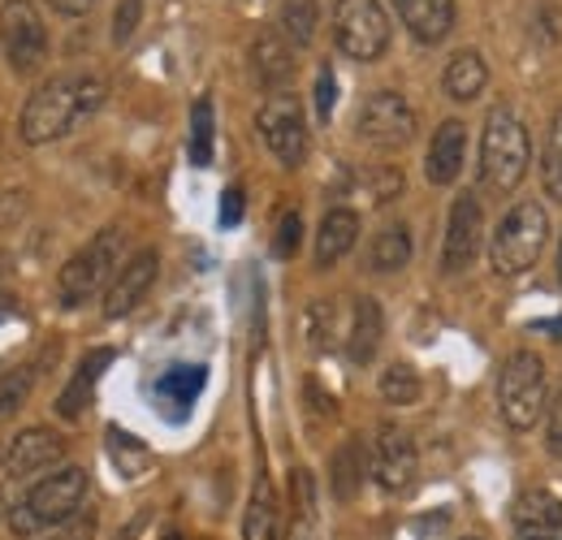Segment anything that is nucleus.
Instances as JSON below:
<instances>
[{"label": "nucleus", "mask_w": 562, "mask_h": 540, "mask_svg": "<svg viewBox=\"0 0 562 540\" xmlns=\"http://www.w3.org/2000/svg\"><path fill=\"white\" fill-rule=\"evenodd\" d=\"M355 238H359V216H355L351 207L325 212L321 234H316V265H321V269H334V265L355 247Z\"/></svg>", "instance_id": "obj_20"}, {"label": "nucleus", "mask_w": 562, "mask_h": 540, "mask_svg": "<svg viewBox=\"0 0 562 540\" xmlns=\"http://www.w3.org/2000/svg\"><path fill=\"white\" fill-rule=\"evenodd\" d=\"M541 182H546V195L554 203H562V109L550 122V135H546V151H541Z\"/></svg>", "instance_id": "obj_31"}, {"label": "nucleus", "mask_w": 562, "mask_h": 540, "mask_svg": "<svg viewBox=\"0 0 562 540\" xmlns=\"http://www.w3.org/2000/svg\"><path fill=\"white\" fill-rule=\"evenodd\" d=\"M355 131L363 143L372 147H407L416 138V109L398 95V91H372L363 104H359V117H355Z\"/></svg>", "instance_id": "obj_9"}, {"label": "nucleus", "mask_w": 562, "mask_h": 540, "mask_svg": "<svg viewBox=\"0 0 562 540\" xmlns=\"http://www.w3.org/2000/svg\"><path fill=\"white\" fill-rule=\"evenodd\" d=\"M515 540H562V502L546 488H528L510 506Z\"/></svg>", "instance_id": "obj_16"}, {"label": "nucleus", "mask_w": 562, "mask_h": 540, "mask_svg": "<svg viewBox=\"0 0 562 540\" xmlns=\"http://www.w3.org/2000/svg\"><path fill=\"white\" fill-rule=\"evenodd\" d=\"M424 394V381L416 376V368L412 363H390L385 372H381V398L394 406H412L420 403Z\"/></svg>", "instance_id": "obj_28"}, {"label": "nucleus", "mask_w": 562, "mask_h": 540, "mask_svg": "<svg viewBox=\"0 0 562 540\" xmlns=\"http://www.w3.org/2000/svg\"><path fill=\"white\" fill-rule=\"evenodd\" d=\"M61 459H66V441H61L57 432H48V428H26V432L13 437L0 475H4L9 484H18V480H31L35 472H48V468L61 463Z\"/></svg>", "instance_id": "obj_13"}, {"label": "nucleus", "mask_w": 562, "mask_h": 540, "mask_svg": "<svg viewBox=\"0 0 562 540\" xmlns=\"http://www.w3.org/2000/svg\"><path fill=\"white\" fill-rule=\"evenodd\" d=\"M109 363H113V350H91V355L78 363L74 381L61 390V398H57V415H61V419H78V415L87 410L91 394H95V381L104 376Z\"/></svg>", "instance_id": "obj_21"}, {"label": "nucleus", "mask_w": 562, "mask_h": 540, "mask_svg": "<svg viewBox=\"0 0 562 540\" xmlns=\"http://www.w3.org/2000/svg\"><path fill=\"white\" fill-rule=\"evenodd\" d=\"M334 325H338V312H334V303H312L307 307V341H312V350H329L334 346Z\"/></svg>", "instance_id": "obj_34"}, {"label": "nucleus", "mask_w": 562, "mask_h": 540, "mask_svg": "<svg viewBox=\"0 0 562 540\" xmlns=\"http://www.w3.org/2000/svg\"><path fill=\"white\" fill-rule=\"evenodd\" d=\"M4 484H9V480L0 475V515H4Z\"/></svg>", "instance_id": "obj_43"}, {"label": "nucleus", "mask_w": 562, "mask_h": 540, "mask_svg": "<svg viewBox=\"0 0 562 540\" xmlns=\"http://www.w3.org/2000/svg\"><path fill=\"white\" fill-rule=\"evenodd\" d=\"M243 540H281V510L273 497V484L260 475L256 493L247 502V519H243Z\"/></svg>", "instance_id": "obj_24"}, {"label": "nucleus", "mask_w": 562, "mask_h": 540, "mask_svg": "<svg viewBox=\"0 0 562 540\" xmlns=\"http://www.w3.org/2000/svg\"><path fill=\"white\" fill-rule=\"evenodd\" d=\"M381 334H385V316L372 299H359L355 303V316H351V338H347V355L351 363H372L376 350H381Z\"/></svg>", "instance_id": "obj_23"}, {"label": "nucleus", "mask_w": 562, "mask_h": 540, "mask_svg": "<svg viewBox=\"0 0 562 540\" xmlns=\"http://www.w3.org/2000/svg\"><path fill=\"white\" fill-rule=\"evenodd\" d=\"M156 272H160V256H156L151 247L135 251V256H131L122 269L113 272V281H109V294H104V316H109V320L131 316L143 299H147V290H151Z\"/></svg>", "instance_id": "obj_12"}, {"label": "nucleus", "mask_w": 562, "mask_h": 540, "mask_svg": "<svg viewBox=\"0 0 562 540\" xmlns=\"http://www.w3.org/2000/svg\"><path fill=\"white\" fill-rule=\"evenodd\" d=\"M256 126H260L269 151L278 156L285 169H299L303 165V156H307V126H303V113H299V104L290 95H273L260 109Z\"/></svg>", "instance_id": "obj_10"}, {"label": "nucleus", "mask_w": 562, "mask_h": 540, "mask_svg": "<svg viewBox=\"0 0 562 540\" xmlns=\"http://www.w3.org/2000/svg\"><path fill=\"white\" fill-rule=\"evenodd\" d=\"M48 4H53L57 13H66V18H82V13H87L95 0H48Z\"/></svg>", "instance_id": "obj_41"}, {"label": "nucleus", "mask_w": 562, "mask_h": 540, "mask_svg": "<svg viewBox=\"0 0 562 540\" xmlns=\"http://www.w3.org/2000/svg\"><path fill=\"white\" fill-rule=\"evenodd\" d=\"M407 260H412V234H407V225H385L372 238V247H368V265L376 272H398Z\"/></svg>", "instance_id": "obj_26"}, {"label": "nucleus", "mask_w": 562, "mask_h": 540, "mask_svg": "<svg viewBox=\"0 0 562 540\" xmlns=\"http://www.w3.org/2000/svg\"><path fill=\"white\" fill-rule=\"evenodd\" d=\"M363 484V446L347 441L338 454H334V497L338 502H351Z\"/></svg>", "instance_id": "obj_29"}, {"label": "nucleus", "mask_w": 562, "mask_h": 540, "mask_svg": "<svg viewBox=\"0 0 562 540\" xmlns=\"http://www.w3.org/2000/svg\"><path fill=\"white\" fill-rule=\"evenodd\" d=\"M546 406V363L532 350H515L497 376V410L515 432H528Z\"/></svg>", "instance_id": "obj_5"}, {"label": "nucleus", "mask_w": 562, "mask_h": 540, "mask_svg": "<svg viewBox=\"0 0 562 540\" xmlns=\"http://www.w3.org/2000/svg\"><path fill=\"white\" fill-rule=\"evenodd\" d=\"M546 441H550V450L562 459V385L559 394H554V403H550V424H546Z\"/></svg>", "instance_id": "obj_40"}, {"label": "nucleus", "mask_w": 562, "mask_h": 540, "mask_svg": "<svg viewBox=\"0 0 562 540\" xmlns=\"http://www.w3.org/2000/svg\"><path fill=\"white\" fill-rule=\"evenodd\" d=\"M165 540H182V537H178V532H169V537H165Z\"/></svg>", "instance_id": "obj_45"}, {"label": "nucleus", "mask_w": 562, "mask_h": 540, "mask_svg": "<svg viewBox=\"0 0 562 540\" xmlns=\"http://www.w3.org/2000/svg\"><path fill=\"white\" fill-rule=\"evenodd\" d=\"M307 394L316 398V410H325V415H334V410H338V406H334V398H329V394H321V390H316V381L307 385Z\"/></svg>", "instance_id": "obj_42"}, {"label": "nucleus", "mask_w": 562, "mask_h": 540, "mask_svg": "<svg viewBox=\"0 0 562 540\" xmlns=\"http://www.w3.org/2000/svg\"><path fill=\"white\" fill-rule=\"evenodd\" d=\"M481 229H485V212L476 195H459L450 207V225H446V247H441V269L463 272L476 251H481Z\"/></svg>", "instance_id": "obj_11"}, {"label": "nucleus", "mask_w": 562, "mask_h": 540, "mask_svg": "<svg viewBox=\"0 0 562 540\" xmlns=\"http://www.w3.org/2000/svg\"><path fill=\"white\" fill-rule=\"evenodd\" d=\"M104 104V82L95 74H66L44 82L40 91H31V100L22 104L18 117V135L31 147H44L53 138L70 135L82 117H91Z\"/></svg>", "instance_id": "obj_1"}, {"label": "nucleus", "mask_w": 562, "mask_h": 540, "mask_svg": "<svg viewBox=\"0 0 562 540\" xmlns=\"http://www.w3.org/2000/svg\"><path fill=\"white\" fill-rule=\"evenodd\" d=\"M0 53L13 74H35L48 57V31L40 22V9L31 0H4L0 4Z\"/></svg>", "instance_id": "obj_8"}, {"label": "nucleus", "mask_w": 562, "mask_h": 540, "mask_svg": "<svg viewBox=\"0 0 562 540\" xmlns=\"http://www.w3.org/2000/svg\"><path fill=\"white\" fill-rule=\"evenodd\" d=\"M117 256H122V229L109 225V229H100L82 251H74L70 260L61 265V277H57V294H61V303H66V307L87 303V299L113 277Z\"/></svg>", "instance_id": "obj_6"}, {"label": "nucleus", "mask_w": 562, "mask_h": 540, "mask_svg": "<svg viewBox=\"0 0 562 540\" xmlns=\"http://www.w3.org/2000/svg\"><path fill=\"white\" fill-rule=\"evenodd\" d=\"M334 40L351 61H381L390 48V18L376 0H338Z\"/></svg>", "instance_id": "obj_7"}, {"label": "nucleus", "mask_w": 562, "mask_h": 540, "mask_svg": "<svg viewBox=\"0 0 562 540\" xmlns=\"http://www.w3.org/2000/svg\"><path fill=\"white\" fill-rule=\"evenodd\" d=\"M104 446H109V459H113V468H117V475L122 480H139V475H147V468H151V450L143 446L135 432H126V428H109L104 432Z\"/></svg>", "instance_id": "obj_25"}, {"label": "nucleus", "mask_w": 562, "mask_h": 540, "mask_svg": "<svg viewBox=\"0 0 562 540\" xmlns=\"http://www.w3.org/2000/svg\"><path fill=\"white\" fill-rule=\"evenodd\" d=\"M299 238H303V221H299V212H285L278 225V238H273V251L281 260H290L299 251Z\"/></svg>", "instance_id": "obj_36"}, {"label": "nucleus", "mask_w": 562, "mask_h": 540, "mask_svg": "<svg viewBox=\"0 0 562 540\" xmlns=\"http://www.w3.org/2000/svg\"><path fill=\"white\" fill-rule=\"evenodd\" d=\"M463 151H468V131H463V122H454V117L441 122L432 143H428V165H424L428 182H432V187H450V182L463 173Z\"/></svg>", "instance_id": "obj_17"}, {"label": "nucleus", "mask_w": 562, "mask_h": 540, "mask_svg": "<svg viewBox=\"0 0 562 540\" xmlns=\"http://www.w3.org/2000/svg\"><path fill=\"white\" fill-rule=\"evenodd\" d=\"M31 385H35V372L31 368H13V372L0 376V419H9L18 406L26 403Z\"/></svg>", "instance_id": "obj_33"}, {"label": "nucleus", "mask_w": 562, "mask_h": 540, "mask_svg": "<svg viewBox=\"0 0 562 540\" xmlns=\"http://www.w3.org/2000/svg\"><path fill=\"white\" fill-rule=\"evenodd\" d=\"M238 221H243V187H229V191L221 195V225L234 229Z\"/></svg>", "instance_id": "obj_39"}, {"label": "nucleus", "mask_w": 562, "mask_h": 540, "mask_svg": "<svg viewBox=\"0 0 562 540\" xmlns=\"http://www.w3.org/2000/svg\"><path fill=\"white\" fill-rule=\"evenodd\" d=\"M355 187L368 195V203H390L403 195V173L398 169H390V165H381V169H368V173H359L355 178Z\"/></svg>", "instance_id": "obj_32"}, {"label": "nucleus", "mask_w": 562, "mask_h": 540, "mask_svg": "<svg viewBox=\"0 0 562 540\" xmlns=\"http://www.w3.org/2000/svg\"><path fill=\"white\" fill-rule=\"evenodd\" d=\"M44 540H95V515L91 510H78L66 524H57Z\"/></svg>", "instance_id": "obj_35"}, {"label": "nucleus", "mask_w": 562, "mask_h": 540, "mask_svg": "<svg viewBox=\"0 0 562 540\" xmlns=\"http://www.w3.org/2000/svg\"><path fill=\"white\" fill-rule=\"evenodd\" d=\"M485 82H490V66H485V57H481L476 48L454 53V57H450V66H446V74H441L446 95H450V100H459V104L476 100V95L485 91Z\"/></svg>", "instance_id": "obj_22"}, {"label": "nucleus", "mask_w": 562, "mask_h": 540, "mask_svg": "<svg viewBox=\"0 0 562 540\" xmlns=\"http://www.w3.org/2000/svg\"><path fill=\"white\" fill-rule=\"evenodd\" d=\"M532 147H528V131L510 109H490L485 131H481V182L493 195H510L524 173H528Z\"/></svg>", "instance_id": "obj_2"}, {"label": "nucleus", "mask_w": 562, "mask_h": 540, "mask_svg": "<svg viewBox=\"0 0 562 540\" xmlns=\"http://www.w3.org/2000/svg\"><path fill=\"white\" fill-rule=\"evenodd\" d=\"M82 497H87V472H82V468H61V472L44 475V480L13 506L9 528H13V537H22V540L40 537V532H48V528L66 524L70 515H78Z\"/></svg>", "instance_id": "obj_3"}, {"label": "nucleus", "mask_w": 562, "mask_h": 540, "mask_svg": "<svg viewBox=\"0 0 562 540\" xmlns=\"http://www.w3.org/2000/svg\"><path fill=\"white\" fill-rule=\"evenodd\" d=\"M559 277H562V247H559Z\"/></svg>", "instance_id": "obj_44"}, {"label": "nucleus", "mask_w": 562, "mask_h": 540, "mask_svg": "<svg viewBox=\"0 0 562 540\" xmlns=\"http://www.w3.org/2000/svg\"><path fill=\"white\" fill-rule=\"evenodd\" d=\"M212 143H216V117H212V100L200 95L191 109V165H212Z\"/></svg>", "instance_id": "obj_30"}, {"label": "nucleus", "mask_w": 562, "mask_h": 540, "mask_svg": "<svg viewBox=\"0 0 562 540\" xmlns=\"http://www.w3.org/2000/svg\"><path fill=\"white\" fill-rule=\"evenodd\" d=\"M334 104H338V78L329 66H321V74H316V113H321V122L334 117Z\"/></svg>", "instance_id": "obj_37"}, {"label": "nucleus", "mask_w": 562, "mask_h": 540, "mask_svg": "<svg viewBox=\"0 0 562 540\" xmlns=\"http://www.w3.org/2000/svg\"><path fill=\"white\" fill-rule=\"evenodd\" d=\"M416 472H420V454H416L412 437L403 428L385 424L376 432V484L385 493H403V488H412Z\"/></svg>", "instance_id": "obj_15"}, {"label": "nucleus", "mask_w": 562, "mask_h": 540, "mask_svg": "<svg viewBox=\"0 0 562 540\" xmlns=\"http://www.w3.org/2000/svg\"><path fill=\"white\" fill-rule=\"evenodd\" d=\"M139 9H143V0H122V9H117V18H113V44H126V40L135 35Z\"/></svg>", "instance_id": "obj_38"}, {"label": "nucleus", "mask_w": 562, "mask_h": 540, "mask_svg": "<svg viewBox=\"0 0 562 540\" xmlns=\"http://www.w3.org/2000/svg\"><path fill=\"white\" fill-rule=\"evenodd\" d=\"M468 540H481V537H468Z\"/></svg>", "instance_id": "obj_46"}, {"label": "nucleus", "mask_w": 562, "mask_h": 540, "mask_svg": "<svg viewBox=\"0 0 562 540\" xmlns=\"http://www.w3.org/2000/svg\"><path fill=\"white\" fill-rule=\"evenodd\" d=\"M251 69H256L260 87L278 95L281 87L294 78V44H290L285 35H278V31H265V35L251 44Z\"/></svg>", "instance_id": "obj_18"}, {"label": "nucleus", "mask_w": 562, "mask_h": 540, "mask_svg": "<svg viewBox=\"0 0 562 540\" xmlns=\"http://www.w3.org/2000/svg\"><path fill=\"white\" fill-rule=\"evenodd\" d=\"M209 385V368L204 363H169L156 381H151V398H156V410L165 419H187L191 406L200 403Z\"/></svg>", "instance_id": "obj_14"}, {"label": "nucleus", "mask_w": 562, "mask_h": 540, "mask_svg": "<svg viewBox=\"0 0 562 540\" xmlns=\"http://www.w3.org/2000/svg\"><path fill=\"white\" fill-rule=\"evenodd\" d=\"M278 22H281V35L294 48L312 44V35H316V0H281Z\"/></svg>", "instance_id": "obj_27"}, {"label": "nucleus", "mask_w": 562, "mask_h": 540, "mask_svg": "<svg viewBox=\"0 0 562 540\" xmlns=\"http://www.w3.org/2000/svg\"><path fill=\"white\" fill-rule=\"evenodd\" d=\"M546 243H550V216H546V207L537 200L515 203V207L497 221V229H493V243H490L493 272H497V277H519V272H528L541 260Z\"/></svg>", "instance_id": "obj_4"}, {"label": "nucleus", "mask_w": 562, "mask_h": 540, "mask_svg": "<svg viewBox=\"0 0 562 540\" xmlns=\"http://www.w3.org/2000/svg\"><path fill=\"white\" fill-rule=\"evenodd\" d=\"M403 26L420 40V44H437L450 35L454 26V0H394Z\"/></svg>", "instance_id": "obj_19"}]
</instances>
